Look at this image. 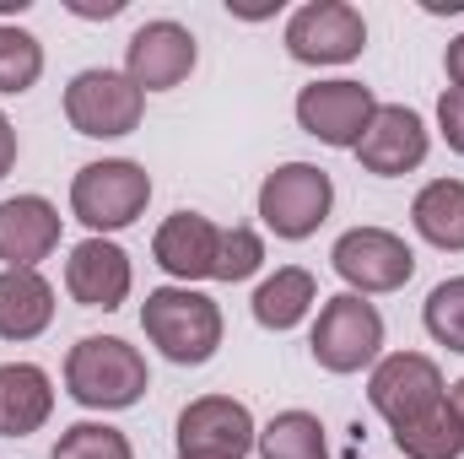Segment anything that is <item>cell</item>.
Masks as SVG:
<instances>
[{"instance_id": "1", "label": "cell", "mask_w": 464, "mask_h": 459, "mask_svg": "<svg viewBox=\"0 0 464 459\" xmlns=\"http://www.w3.org/2000/svg\"><path fill=\"white\" fill-rule=\"evenodd\" d=\"M65 389L87 411H130L151 389V373H146V356L130 341L82 336L71 346V356H65Z\"/></svg>"}, {"instance_id": "2", "label": "cell", "mask_w": 464, "mask_h": 459, "mask_svg": "<svg viewBox=\"0 0 464 459\" xmlns=\"http://www.w3.org/2000/svg\"><path fill=\"white\" fill-rule=\"evenodd\" d=\"M140 330L168 362L200 367L222 346V308L195 287H157L140 303Z\"/></svg>"}, {"instance_id": "3", "label": "cell", "mask_w": 464, "mask_h": 459, "mask_svg": "<svg viewBox=\"0 0 464 459\" xmlns=\"http://www.w3.org/2000/svg\"><path fill=\"white\" fill-rule=\"evenodd\" d=\"M151 200V173L130 157H103V162H87L76 179H71V211L82 228H92V238L103 232L130 228Z\"/></svg>"}, {"instance_id": "4", "label": "cell", "mask_w": 464, "mask_h": 459, "mask_svg": "<svg viewBox=\"0 0 464 459\" xmlns=\"http://www.w3.org/2000/svg\"><path fill=\"white\" fill-rule=\"evenodd\" d=\"M335 206V184L319 162H281L276 173H265L259 184V222L286 238V243H303L324 228Z\"/></svg>"}, {"instance_id": "5", "label": "cell", "mask_w": 464, "mask_h": 459, "mask_svg": "<svg viewBox=\"0 0 464 459\" xmlns=\"http://www.w3.org/2000/svg\"><path fill=\"white\" fill-rule=\"evenodd\" d=\"M146 114V93L124 76V71H76L71 87H65V119L76 135H92V141H119L130 130H140Z\"/></svg>"}, {"instance_id": "6", "label": "cell", "mask_w": 464, "mask_h": 459, "mask_svg": "<svg viewBox=\"0 0 464 459\" xmlns=\"http://www.w3.org/2000/svg\"><path fill=\"white\" fill-rule=\"evenodd\" d=\"M308 346H314V362H319L324 373H362V367H372L378 351H383V314H378L367 298L341 292V298H330V303L319 308Z\"/></svg>"}, {"instance_id": "7", "label": "cell", "mask_w": 464, "mask_h": 459, "mask_svg": "<svg viewBox=\"0 0 464 459\" xmlns=\"http://www.w3.org/2000/svg\"><path fill=\"white\" fill-rule=\"evenodd\" d=\"M330 265L335 276L346 281L356 298H372V292H400L411 276H416V254L400 232L389 228H351L335 238L330 249Z\"/></svg>"}, {"instance_id": "8", "label": "cell", "mask_w": 464, "mask_h": 459, "mask_svg": "<svg viewBox=\"0 0 464 459\" xmlns=\"http://www.w3.org/2000/svg\"><path fill=\"white\" fill-rule=\"evenodd\" d=\"M367 400L372 411L389 422V427H411L421 422L427 411H438L449 400V384H443V367L421 351H394L372 367L367 378Z\"/></svg>"}, {"instance_id": "9", "label": "cell", "mask_w": 464, "mask_h": 459, "mask_svg": "<svg viewBox=\"0 0 464 459\" xmlns=\"http://www.w3.org/2000/svg\"><path fill=\"white\" fill-rule=\"evenodd\" d=\"M367 49V22L351 0H308L286 22V54L297 65H346Z\"/></svg>"}, {"instance_id": "10", "label": "cell", "mask_w": 464, "mask_h": 459, "mask_svg": "<svg viewBox=\"0 0 464 459\" xmlns=\"http://www.w3.org/2000/svg\"><path fill=\"white\" fill-rule=\"evenodd\" d=\"M179 459H243L254 449L259 427L243 400L232 395H200L179 411Z\"/></svg>"}, {"instance_id": "11", "label": "cell", "mask_w": 464, "mask_h": 459, "mask_svg": "<svg viewBox=\"0 0 464 459\" xmlns=\"http://www.w3.org/2000/svg\"><path fill=\"white\" fill-rule=\"evenodd\" d=\"M200 49H195V33L173 16H157L146 27L130 33L124 44V76L140 87V93H173L179 82H189Z\"/></svg>"}, {"instance_id": "12", "label": "cell", "mask_w": 464, "mask_h": 459, "mask_svg": "<svg viewBox=\"0 0 464 459\" xmlns=\"http://www.w3.org/2000/svg\"><path fill=\"white\" fill-rule=\"evenodd\" d=\"M378 114V98H372V87H362V82H314V87H303L297 93V124L314 135V141H324V146H341V151H356V141H362V130L372 124Z\"/></svg>"}, {"instance_id": "13", "label": "cell", "mask_w": 464, "mask_h": 459, "mask_svg": "<svg viewBox=\"0 0 464 459\" xmlns=\"http://www.w3.org/2000/svg\"><path fill=\"white\" fill-rule=\"evenodd\" d=\"M432 151V135H427V119L405 103H378L372 124L362 130L356 141V162L378 179H400V173H416Z\"/></svg>"}, {"instance_id": "14", "label": "cell", "mask_w": 464, "mask_h": 459, "mask_svg": "<svg viewBox=\"0 0 464 459\" xmlns=\"http://www.w3.org/2000/svg\"><path fill=\"white\" fill-rule=\"evenodd\" d=\"M130 281H135L130 254L119 249L114 238H82V243L71 249V259H65V292H71L82 308H103V314L124 308Z\"/></svg>"}, {"instance_id": "15", "label": "cell", "mask_w": 464, "mask_h": 459, "mask_svg": "<svg viewBox=\"0 0 464 459\" xmlns=\"http://www.w3.org/2000/svg\"><path fill=\"white\" fill-rule=\"evenodd\" d=\"M217 249H222V228L200 211H173L157 238H151V259L179 281V287H195V281H211L217 276Z\"/></svg>"}, {"instance_id": "16", "label": "cell", "mask_w": 464, "mask_h": 459, "mask_svg": "<svg viewBox=\"0 0 464 459\" xmlns=\"http://www.w3.org/2000/svg\"><path fill=\"white\" fill-rule=\"evenodd\" d=\"M60 211L44 195H11L0 200V259L5 270H38V259H49L60 249Z\"/></svg>"}, {"instance_id": "17", "label": "cell", "mask_w": 464, "mask_h": 459, "mask_svg": "<svg viewBox=\"0 0 464 459\" xmlns=\"http://www.w3.org/2000/svg\"><path fill=\"white\" fill-rule=\"evenodd\" d=\"M54 411V384L38 362H0V438H33Z\"/></svg>"}, {"instance_id": "18", "label": "cell", "mask_w": 464, "mask_h": 459, "mask_svg": "<svg viewBox=\"0 0 464 459\" xmlns=\"http://www.w3.org/2000/svg\"><path fill=\"white\" fill-rule=\"evenodd\" d=\"M54 325V287L38 270H0V341H38Z\"/></svg>"}, {"instance_id": "19", "label": "cell", "mask_w": 464, "mask_h": 459, "mask_svg": "<svg viewBox=\"0 0 464 459\" xmlns=\"http://www.w3.org/2000/svg\"><path fill=\"white\" fill-rule=\"evenodd\" d=\"M319 303V281H314V270H303V265H281L276 276H265L259 281V292H254V319L265 325V330H297L303 319H308V308Z\"/></svg>"}, {"instance_id": "20", "label": "cell", "mask_w": 464, "mask_h": 459, "mask_svg": "<svg viewBox=\"0 0 464 459\" xmlns=\"http://www.w3.org/2000/svg\"><path fill=\"white\" fill-rule=\"evenodd\" d=\"M411 228L421 232L432 249L464 254V179H432L411 200Z\"/></svg>"}, {"instance_id": "21", "label": "cell", "mask_w": 464, "mask_h": 459, "mask_svg": "<svg viewBox=\"0 0 464 459\" xmlns=\"http://www.w3.org/2000/svg\"><path fill=\"white\" fill-rule=\"evenodd\" d=\"M259 459H330V444H324V422L314 411H281L259 427L254 438Z\"/></svg>"}, {"instance_id": "22", "label": "cell", "mask_w": 464, "mask_h": 459, "mask_svg": "<svg viewBox=\"0 0 464 459\" xmlns=\"http://www.w3.org/2000/svg\"><path fill=\"white\" fill-rule=\"evenodd\" d=\"M394 449L405 459H459L464 454V427L454 416V405L443 400L438 411H427L411 427H394Z\"/></svg>"}, {"instance_id": "23", "label": "cell", "mask_w": 464, "mask_h": 459, "mask_svg": "<svg viewBox=\"0 0 464 459\" xmlns=\"http://www.w3.org/2000/svg\"><path fill=\"white\" fill-rule=\"evenodd\" d=\"M44 76V44L27 27H0V98L27 93Z\"/></svg>"}, {"instance_id": "24", "label": "cell", "mask_w": 464, "mask_h": 459, "mask_svg": "<svg viewBox=\"0 0 464 459\" xmlns=\"http://www.w3.org/2000/svg\"><path fill=\"white\" fill-rule=\"evenodd\" d=\"M421 325L427 336L449 351H464V276H449L427 292V308H421Z\"/></svg>"}, {"instance_id": "25", "label": "cell", "mask_w": 464, "mask_h": 459, "mask_svg": "<svg viewBox=\"0 0 464 459\" xmlns=\"http://www.w3.org/2000/svg\"><path fill=\"white\" fill-rule=\"evenodd\" d=\"M49 459H135V449L109 422H76V427L60 433V444H54Z\"/></svg>"}, {"instance_id": "26", "label": "cell", "mask_w": 464, "mask_h": 459, "mask_svg": "<svg viewBox=\"0 0 464 459\" xmlns=\"http://www.w3.org/2000/svg\"><path fill=\"white\" fill-rule=\"evenodd\" d=\"M259 265H265V238H259L254 228H222L217 276H211V281H227V287H237V281H248Z\"/></svg>"}, {"instance_id": "27", "label": "cell", "mask_w": 464, "mask_h": 459, "mask_svg": "<svg viewBox=\"0 0 464 459\" xmlns=\"http://www.w3.org/2000/svg\"><path fill=\"white\" fill-rule=\"evenodd\" d=\"M438 130H443L449 151H459L464 157V93L459 87H449V93L438 98Z\"/></svg>"}, {"instance_id": "28", "label": "cell", "mask_w": 464, "mask_h": 459, "mask_svg": "<svg viewBox=\"0 0 464 459\" xmlns=\"http://www.w3.org/2000/svg\"><path fill=\"white\" fill-rule=\"evenodd\" d=\"M11 168H16V124L0 114V179H5Z\"/></svg>"}, {"instance_id": "29", "label": "cell", "mask_w": 464, "mask_h": 459, "mask_svg": "<svg viewBox=\"0 0 464 459\" xmlns=\"http://www.w3.org/2000/svg\"><path fill=\"white\" fill-rule=\"evenodd\" d=\"M443 71H449V82L464 93V33L449 44V49H443Z\"/></svg>"}, {"instance_id": "30", "label": "cell", "mask_w": 464, "mask_h": 459, "mask_svg": "<svg viewBox=\"0 0 464 459\" xmlns=\"http://www.w3.org/2000/svg\"><path fill=\"white\" fill-rule=\"evenodd\" d=\"M71 11H76V16H103V22H109V16L124 11V0H103V5H92V0H71Z\"/></svg>"}, {"instance_id": "31", "label": "cell", "mask_w": 464, "mask_h": 459, "mask_svg": "<svg viewBox=\"0 0 464 459\" xmlns=\"http://www.w3.org/2000/svg\"><path fill=\"white\" fill-rule=\"evenodd\" d=\"M449 405H454V416H459V427H464V378L449 389Z\"/></svg>"}, {"instance_id": "32", "label": "cell", "mask_w": 464, "mask_h": 459, "mask_svg": "<svg viewBox=\"0 0 464 459\" xmlns=\"http://www.w3.org/2000/svg\"><path fill=\"white\" fill-rule=\"evenodd\" d=\"M11 11L22 16V11H27V0H0V16H11Z\"/></svg>"}]
</instances>
